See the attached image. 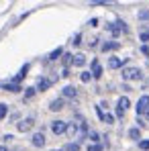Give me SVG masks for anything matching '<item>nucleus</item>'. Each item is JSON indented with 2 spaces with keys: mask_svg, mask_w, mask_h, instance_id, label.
<instances>
[{
  "mask_svg": "<svg viewBox=\"0 0 149 151\" xmlns=\"http://www.w3.org/2000/svg\"><path fill=\"white\" fill-rule=\"evenodd\" d=\"M123 80H141V70L139 68H125Z\"/></svg>",
  "mask_w": 149,
  "mask_h": 151,
  "instance_id": "obj_1",
  "label": "nucleus"
},
{
  "mask_svg": "<svg viewBox=\"0 0 149 151\" xmlns=\"http://www.w3.org/2000/svg\"><path fill=\"white\" fill-rule=\"evenodd\" d=\"M135 108H137V114H145V112H147V110H149V96H147V94L139 98V102H137Z\"/></svg>",
  "mask_w": 149,
  "mask_h": 151,
  "instance_id": "obj_2",
  "label": "nucleus"
},
{
  "mask_svg": "<svg viewBox=\"0 0 149 151\" xmlns=\"http://www.w3.org/2000/svg\"><path fill=\"white\" fill-rule=\"evenodd\" d=\"M33 125H35V121L29 116V119H25V121L17 123V129H19V133H27V131H31V129H33Z\"/></svg>",
  "mask_w": 149,
  "mask_h": 151,
  "instance_id": "obj_3",
  "label": "nucleus"
},
{
  "mask_svg": "<svg viewBox=\"0 0 149 151\" xmlns=\"http://www.w3.org/2000/svg\"><path fill=\"white\" fill-rule=\"evenodd\" d=\"M66 129H68V123H66V121H53V123H51V131H53L55 135L66 133Z\"/></svg>",
  "mask_w": 149,
  "mask_h": 151,
  "instance_id": "obj_4",
  "label": "nucleus"
},
{
  "mask_svg": "<svg viewBox=\"0 0 149 151\" xmlns=\"http://www.w3.org/2000/svg\"><path fill=\"white\" fill-rule=\"evenodd\" d=\"M33 145L35 147H43L45 145V135L43 133H35L33 135Z\"/></svg>",
  "mask_w": 149,
  "mask_h": 151,
  "instance_id": "obj_5",
  "label": "nucleus"
},
{
  "mask_svg": "<svg viewBox=\"0 0 149 151\" xmlns=\"http://www.w3.org/2000/svg\"><path fill=\"white\" fill-rule=\"evenodd\" d=\"M63 98H55V100H51V104H49V110H53V112H57V110H61L63 108Z\"/></svg>",
  "mask_w": 149,
  "mask_h": 151,
  "instance_id": "obj_6",
  "label": "nucleus"
},
{
  "mask_svg": "<svg viewBox=\"0 0 149 151\" xmlns=\"http://www.w3.org/2000/svg\"><path fill=\"white\" fill-rule=\"evenodd\" d=\"M51 82H53V80H47V78H39V80H37V88H35V90H47V88L51 86Z\"/></svg>",
  "mask_w": 149,
  "mask_h": 151,
  "instance_id": "obj_7",
  "label": "nucleus"
},
{
  "mask_svg": "<svg viewBox=\"0 0 149 151\" xmlns=\"http://www.w3.org/2000/svg\"><path fill=\"white\" fill-rule=\"evenodd\" d=\"M100 76H102V68H100L98 59H94L92 61V78H100Z\"/></svg>",
  "mask_w": 149,
  "mask_h": 151,
  "instance_id": "obj_8",
  "label": "nucleus"
},
{
  "mask_svg": "<svg viewBox=\"0 0 149 151\" xmlns=\"http://www.w3.org/2000/svg\"><path fill=\"white\" fill-rule=\"evenodd\" d=\"M63 96H66V98H76V96H78V90H76L74 86H66V88H63Z\"/></svg>",
  "mask_w": 149,
  "mask_h": 151,
  "instance_id": "obj_9",
  "label": "nucleus"
},
{
  "mask_svg": "<svg viewBox=\"0 0 149 151\" xmlns=\"http://www.w3.org/2000/svg\"><path fill=\"white\" fill-rule=\"evenodd\" d=\"M125 59H121V57H110L108 59V68H112V70H117V68H121L123 65Z\"/></svg>",
  "mask_w": 149,
  "mask_h": 151,
  "instance_id": "obj_10",
  "label": "nucleus"
},
{
  "mask_svg": "<svg viewBox=\"0 0 149 151\" xmlns=\"http://www.w3.org/2000/svg\"><path fill=\"white\" fill-rule=\"evenodd\" d=\"M72 63H74L76 68H82V65L86 63V57H84L82 53H78V55H74V61H72Z\"/></svg>",
  "mask_w": 149,
  "mask_h": 151,
  "instance_id": "obj_11",
  "label": "nucleus"
},
{
  "mask_svg": "<svg viewBox=\"0 0 149 151\" xmlns=\"http://www.w3.org/2000/svg\"><path fill=\"white\" fill-rule=\"evenodd\" d=\"M129 106H131L129 98H127V96H121V98H119V106H117V108H121V110H127Z\"/></svg>",
  "mask_w": 149,
  "mask_h": 151,
  "instance_id": "obj_12",
  "label": "nucleus"
},
{
  "mask_svg": "<svg viewBox=\"0 0 149 151\" xmlns=\"http://www.w3.org/2000/svg\"><path fill=\"white\" fill-rule=\"evenodd\" d=\"M112 49H119V43L117 41H110V43H104L102 45V51H112Z\"/></svg>",
  "mask_w": 149,
  "mask_h": 151,
  "instance_id": "obj_13",
  "label": "nucleus"
},
{
  "mask_svg": "<svg viewBox=\"0 0 149 151\" xmlns=\"http://www.w3.org/2000/svg\"><path fill=\"white\" fill-rule=\"evenodd\" d=\"M4 88H6V90H10V92H19V90H21V86H19L17 82H10V84H6Z\"/></svg>",
  "mask_w": 149,
  "mask_h": 151,
  "instance_id": "obj_14",
  "label": "nucleus"
},
{
  "mask_svg": "<svg viewBox=\"0 0 149 151\" xmlns=\"http://www.w3.org/2000/svg\"><path fill=\"white\" fill-rule=\"evenodd\" d=\"M129 137H131V139H141V131L135 127V129H131V131H129Z\"/></svg>",
  "mask_w": 149,
  "mask_h": 151,
  "instance_id": "obj_15",
  "label": "nucleus"
},
{
  "mask_svg": "<svg viewBox=\"0 0 149 151\" xmlns=\"http://www.w3.org/2000/svg\"><path fill=\"white\" fill-rule=\"evenodd\" d=\"M66 133H70V135L74 137L76 133H78V125H76V123H70V125H68V129H66Z\"/></svg>",
  "mask_w": 149,
  "mask_h": 151,
  "instance_id": "obj_16",
  "label": "nucleus"
},
{
  "mask_svg": "<svg viewBox=\"0 0 149 151\" xmlns=\"http://www.w3.org/2000/svg\"><path fill=\"white\" fill-rule=\"evenodd\" d=\"M139 19H141V21H149V8L139 10Z\"/></svg>",
  "mask_w": 149,
  "mask_h": 151,
  "instance_id": "obj_17",
  "label": "nucleus"
},
{
  "mask_svg": "<svg viewBox=\"0 0 149 151\" xmlns=\"http://www.w3.org/2000/svg\"><path fill=\"white\" fill-rule=\"evenodd\" d=\"M72 61H74V55L66 53V55H63V63H66V70H68V65H72Z\"/></svg>",
  "mask_w": 149,
  "mask_h": 151,
  "instance_id": "obj_18",
  "label": "nucleus"
},
{
  "mask_svg": "<svg viewBox=\"0 0 149 151\" xmlns=\"http://www.w3.org/2000/svg\"><path fill=\"white\" fill-rule=\"evenodd\" d=\"M61 53H63V49H61V47H57V49H53V51H51V55H49V59H57V57H59Z\"/></svg>",
  "mask_w": 149,
  "mask_h": 151,
  "instance_id": "obj_19",
  "label": "nucleus"
},
{
  "mask_svg": "<svg viewBox=\"0 0 149 151\" xmlns=\"http://www.w3.org/2000/svg\"><path fill=\"white\" fill-rule=\"evenodd\" d=\"M6 114H8V106H6V104H2V102H0V121H2V119H4V116H6Z\"/></svg>",
  "mask_w": 149,
  "mask_h": 151,
  "instance_id": "obj_20",
  "label": "nucleus"
},
{
  "mask_svg": "<svg viewBox=\"0 0 149 151\" xmlns=\"http://www.w3.org/2000/svg\"><path fill=\"white\" fill-rule=\"evenodd\" d=\"M80 80H82V82H84V84H88V82H90V80H92V74H88V72H84V74L80 76Z\"/></svg>",
  "mask_w": 149,
  "mask_h": 151,
  "instance_id": "obj_21",
  "label": "nucleus"
},
{
  "mask_svg": "<svg viewBox=\"0 0 149 151\" xmlns=\"http://www.w3.org/2000/svg\"><path fill=\"white\" fill-rule=\"evenodd\" d=\"M80 149V143H68V147H66V151H78Z\"/></svg>",
  "mask_w": 149,
  "mask_h": 151,
  "instance_id": "obj_22",
  "label": "nucleus"
},
{
  "mask_svg": "<svg viewBox=\"0 0 149 151\" xmlns=\"http://www.w3.org/2000/svg\"><path fill=\"white\" fill-rule=\"evenodd\" d=\"M139 147H141L143 151H147V149H149V139H145V141H141V143H139Z\"/></svg>",
  "mask_w": 149,
  "mask_h": 151,
  "instance_id": "obj_23",
  "label": "nucleus"
},
{
  "mask_svg": "<svg viewBox=\"0 0 149 151\" xmlns=\"http://www.w3.org/2000/svg\"><path fill=\"white\" fill-rule=\"evenodd\" d=\"M37 90L35 88H27V94H25V98H33V94H35Z\"/></svg>",
  "mask_w": 149,
  "mask_h": 151,
  "instance_id": "obj_24",
  "label": "nucleus"
},
{
  "mask_svg": "<svg viewBox=\"0 0 149 151\" xmlns=\"http://www.w3.org/2000/svg\"><path fill=\"white\" fill-rule=\"evenodd\" d=\"M102 121H104V123H112V121H114V116H112V114H104V116H102Z\"/></svg>",
  "mask_w": 149,
  "mask_h": 151,
  "instance_id": "obj_25",
  "label": "nucleus"
},
{
  "mask_svg": "<svg viewBox=\"0 0 149 151\" xmlns=\"http://www.w3.org/2000/svg\"><path fill=\"white\" fill-rule=\"evenodd\" d=\"M88 151H102V147H100V145H90Z\"/></svg>",
  "mask_w": 149,
  "mask_h": 151,
  "instance_id": "obj_26",
  "label": "nucleus"
},
{
  "mask_svg": "<svg viewBox=\"0 0 149 151\" xmlns=\"http://www.w3.org/2000/svg\"><path fill=\"white\" fill-rule=\"evenodd\" d=\"M72 43H74V45H80V43H82V37H80V35H76V37H74V41H72Z\"/></svg>",
  "mask_w": 149,
  "mask_h": 151,
  "instance_id": "obj_27",
  "label": "nucleus"
},
{
  "mask_svg": "<svg viewBox=\"0 0 149 151\" xmlns=\"http://www.w3.org/2000/svg\"><path fill=\"white\" fill-rule=\"evenodd\" d=\"M90 137H92V141H100L98 133H94V131H92V133H90Z\"/></svg>",
  "mask_w": 149,
  "mask_h": 151,
  "instance_id": "obj_28",
  "label": "nucleus"
},
{
  "mask_svg": "<svg viewBox=\"0 0 149 151\" xmlns=\"http://www.w3.org/2000/svg\"><path fill=\"white\" fill-rule=\"evenodd\" d=\"M141 39L143 41H149V33H141Z\"/></svg>",
  "mask_w": 149,
  "mask_h": 151,
  "instance_id": "obj_29",
  "label": "nucleus"
},
{
  "mask_svg": "<svg viewBox=\"0 0 149 151\" xmlns=\"http://www.w3.org/2000/svg\"><path fill=\"white\" fill-rule=\"evenodd\" d=\"M141 51H143L145 55H149V47H147V45H143V47H141Z\"/></svg>",
  "mask_w": 149,
  "mask_h": 151,
  "instance_id": "obj_30",
  "label": "nucleus"
},
{
  "mask_svg": "<svg viewBox=\"0 0 149 151\" xmlns=\"http://www.w3.org/2000/svg\"><path fill=\"white\" fill-rule=\"evenodd\" d=\"M0 151H8V149H6V147H0Z\"/></svg>",
  "mask_w": 149,
  "mask_h": 151,
  "instance_id": "obj_31",
  "label": "nucleus"
},
{
  "mask_svg": "<svg viewBox=\"0 0 149 151\" xmlns=\"http://www.w3.org/2000/svg\"><path fill=\"white\" fill-rule=\"evenodd\" d=\"M145 114H147V121H149V110H147V112H145Z\"/></svg>",
  "mask_w": 149,
  "mask_h": 151,
  "instance_id": "obj_32",
  "label": "nucleus"
},
{
  "mask_svg": "<svg viewBox=\"0 0 149 151\" xmlns=\"http://www.w3.org/2000/svg\"><path fill=\"white\" fill-rule=\"evenodd\" d=\"M53 151H55V149H53Z\"/></svg>",
  "mask_w": 149,
  "mask_h": 151,
  "instance_id": "obj_33",
  "label": "nucleus"
}]
</instances>
